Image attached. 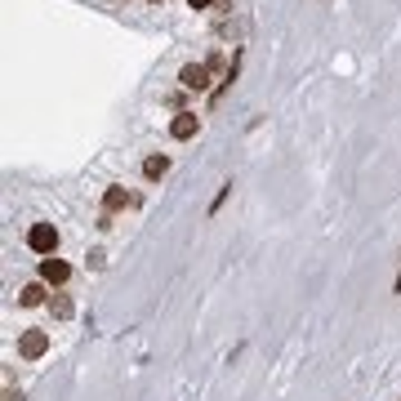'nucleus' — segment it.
Returning <instances> with one entry per match:
<instances>
[{"instance_id":"7ed1b4c3","label":"nucleus","mask_w":401,"mask_h":401,"mask_svg":"<svg viewBox=\"0 0 401 401\" xmlns=\"http://www.w3.org/2000/svg\"><path fill=\"white\" fill-rule=\"evenodd\" d=\"M210 72H214L210 63H183V67H178V85L200 94V90H210Z\"/></svg>"},{"instance_id":"f8f14e48","label":"nucleus","mask_w":401,"mask_h":401,"mask_svg":"<svg viewBox=\"0 0 401 401\" xmlns=\"http://www.w3.org/2000/svg\"><path fill=\"white\" fill-rule=\"evenodd\" d=\"M5 401H23V392H14V388H9V392H5Z\"/></svg>"},{"instance_id":"4468645a","label":"nucleus","mask_w":401,"mask_h":401,"mask_svg":"<svg viewBox=\"0 0 401 401\" xmlns=\"http://www.w3.org/2000/svg\"><path fill=\"white\" fill-rule=\"evenodd\" d=\"M147 5H165V0H147Z\"/></svg>"},{"instance_id":"20e7f679","label":"nucleus","mask_w":401,"mask_h":401,"mask_svg":"<svg viewBox=\"0 0 401 401\" xmlns=\"http://www.w3.org/2000/svg\"><path fill=\"white\" fill-rule=\"evenodd\" d=\"M200 134V116L196 112H174V121H170V139L174 143H188Z\"/></svg>"},{"instance_id":"6e6552de","label":"nucleus","mask_w":401,"mask_h":401,"mask_svg":"<svg viewBox=\"0 0 401 401\" xmlns=\"http://www.w3.org/2000/svg\"><path fill=\"white\" fill-rule=\"evenodd\" d=\"M165 174H170V156H165V152H156V156L143 161V178H147V183H156V178H165Z\"/></svg>"},{"instance_id":"39448f33","label":"nucleus","mask_w":401,"mask_h":401,"mask_svg":"<svg viewBox=\"0 0 401 401\" xmlns=\"http://www.w3.org/2000/svg\"><path fill=\"white\" fill-rule=\"evenodd\" d=\"M67 277H72V267H67V259H58V255H49V259H41V281L45 286H67Z\"/></svg>"},{"instance_id":"0eeeda50","label":"nucleus","mask_w":401,"mask_h":401,"mask_svg":"<svg viewBox=\"0 0 401 401\" xmlns=\"http://www.w3.org/2000/svg\"><path fill=\"white\" fill-rule=\"evenodd\" d=\"M18 304H23V308H41V304H49V286H45V281H31V286L18 290Z\"/></svg>"},{"instance_id":"9d476101","label":"nucleus","mask_w":401,"mask_h":401,"mask_svg":"<svg viewBox=\"0 0 401 401\" xmlns=\"http://www.w3.org/2000/svg\"><path fill=\"white\" fill-rule=\"evenodd\" d=\"M228 196H232V178L223 183V188H219V192H214V200H210V219H214V214H219V210L228 205Z\"/></svg>"},{"instance_id":"423d86ee","label":"nucleus","mask_w":401,"mask_h":401,"mask_svg":"<svg viewBox=\"0 0 401 401\" xmlns=\"http://www.w3.org/2000/svg\"><path fill=\"white\" fill-rule=\"evenodd\" d=\"M139 205V196L125 192V188H107L103 192V214H121V210H134Z\"/></svg>"},{"instance_id":"f257e3e1","label":"nucleus","mask_w":401,"mask_h":401,"mask_svg":"<svg viewBox=\"0 0 401 401\" xmlns=\"http://www.w3.org/2000/svg\"><path fill=\"white\" fill-rule=\"evenodd\" d=\"M27 250H31V255H41V259L58 255V228L54 223H31L27 228Z\"/></svg>"},{"instance_id":"f03ea898","label":"nucleus","mask_w":401,"mask_h":401,"mask_svg":"<svg viewBox=\"0 0 401 401\" xmlns=\"http://www.w3.org/2000/svg\"><path fill=\"white\" fill-rule=\"evenodd\" d=\"M45 353H49V330H36V326H31V330L18 334V357H23V361H41Z\"/></svg>"},{"instance_id":"2eb2a0df","label":"nucleus","mask_w":401,"mask_h":401,"mask_svg":"<svg viewBox=\"0 0 401 401\" xmlns=\"http://www.w3.org/2000/svg\"><path fill=\"white\" fill-rule=\"evenodd\" d=\"M121 5H125V0H121Z\"/></svg>"},{"instance_id":"1a4fd4ad","label":"nucleus","mask_w":401,"mask_h":401,"mask_svg":"<svg viewBox=\"0 0 401 401\" xmlns=\"http://www.w3.org/2000/svg\"><path fill=\"white\" fill-rule=\"evenodd\" d=\"M45 308L54 312V321H72V312H76L72 294H49V304H45Z\"/></svg>"},{"instance_id":"ddd939ff","label":"nucleus","mask_w":401,"mask_h":401,"mask_svg":"<svg viewBox=\"0 0 401 401\" xmlns=\"http://www.w3.org/2000/svg\"><path fill=\"white\" fill-rule=\"evenodd\" d=\"M392 294H401V272H397V281H392Z\"/></svg>"},{"instance_id":"9b49d317","label":"nucleus","mask_w":401,"mask_h":401,"mask_svg":"<svg viewBox=\"0 0 401 401\" xmlns=\"http://www.w3.org/2000/svg\"><path fill=\"white\" fill-rule=\"evenodd\" d=\"M188 5H192V9H210V5H214V0H188Z\"/></svg>"}]
</instances>
